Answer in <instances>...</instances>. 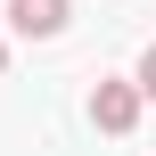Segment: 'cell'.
Wrapping results in <instances>:
<instances>
[{"instance_id": "6da1fadb", "label": "cell", "mask_w": 156, "mask_h": 156, "mask_svg": "<svg viewBox=\"0 0 156 156\" xmlns=\"http://www.w3.org/2000/svg\"><path fill=\"white\" fill-rule=\"evenodd\" d=\"M140 99H148L140 74H132V82H99V90H90V123H99V132H132V123H140Z\"/></svg>"}, {"instance_id": "7a4b0ae2", "label": "cell", "mask_w": 156, "mask_h": 156, "mask_svg": "<svg viewBox=\"0 0 156 156\" xmlns=\"http://www.w3.org/2000/svg\"><path fill=\"white\" fill-rule=\"evenodd\" d=\"M8 25H16L25 41H49V33L66 25V0H8Z\"/></svg>"}, {"instance_id": "3957f363", "label": "cell", "mask_w": 156, "mask_h": 156, "mask_svg": "<svg viewBox=\"0 0 156 156\" xmlns=\"http://www.w3.org/2000/svg\"><path fill=\"white\" fill-rule=\"evenodd\" d=\"M140 90H148V99H156V41H148V49H140Z\"/></svg>"}, {"instance_id": "277c9868", "label": "cell", "mask_w": 156, "mask_h": 156, "mask_svg": "<svg viewBox=\"0 0 156 156\" xmlns=\"http://www.w3.org/2000/svg\"><path fill=\"white\" fill-rule=\"evenodd\" d=\"M0 66H8V41H0Z\"/></svg>"}]
</instances>
